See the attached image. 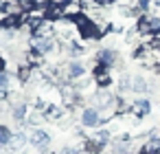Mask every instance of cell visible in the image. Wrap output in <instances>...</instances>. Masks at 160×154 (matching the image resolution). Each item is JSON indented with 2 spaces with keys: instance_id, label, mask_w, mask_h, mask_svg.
Wrapping results in <instances>:
<instances>
[{
  "instance_id": "cell-1",
  "label": "cell",
  "mask_w": 160,
  "mask_h": 154,
  "mask_svg": "<svg viewBox=\"0 0 160 154\" xmlns=\"http://www.w3.org/2000/svg\"><path fill=\"white\" fill-rule=\"evenodd\" d=\"M75 20V24H77V33H79V38L81 40H99V38H103L105 33H103V29H101V24H97L90 16H77V18H72Z\"/></svg>"
},
{
  "instance_id": "cell-2",
  "label": "cell",
  "mask_w": 160,
  "mask_h": 154,
  "mask_svg": "<svg viewBox=\"0 0 160 154\" xmlns=\"http://www.w3.org/2000/svg\"><path fill=\"white\" fill-rule=\"evenodd\" d=\"M136 33H138V38L158 35V33H160V16L140 13V18L136 20Z\"/></svg>"
},
{
  "instance_id": "cell-3",
  "label": "cell",
  "mask_w": 160,
  "mask_h": 154,
  "mask_svg": "<svg viewBox=\"0 0 160 154\" xmlns=\"http://www.w3.org/2000/svg\"><path fill=\"white\" fill-rule=\"evenodd\" d=\"M57 49V44H55V40L53 38H33V42H31V51H35L38 55H48V53H53Z\"/></svg>"
},
{
  "instance_id": "cell-4",
  "label": "cell",
  "mask_w": 160,
  "mask_h": 154,
  "mask_svg": "<svg viewBox=\"0 0 160 154\" xmlns=\"http://www.w3.org/2000/svg\"><path fill=\"white\" fill-rule=\"evenodd\" d=\"M66 18V7L62 3H57V0H51V3L46 5V20L51 22H59Z\"/></svg>"
},
{
  "instance_id": "cell-5",
  "label": "cell",
  "mask_w": 160,
  "mask_h": 154,
  "mask_svg": "<svg viewBox=\"0 0 160 154\" xmlns=\"http://www.w3.org/2000/svg\"><path fill=\"white\" fill-rule=\"evenodd\" d=\"M101 112L97 110V108H83L81 110V123L86 125V128H99L101 125Z\"/></svg>"
},
{
  "instance_id": "cell-6",
  "label": "cell",
  "mask_w": 160,
  "mask_h": 154,
  "mask_svg": "<svg viewBox=\"0 0 160 154\" xmlns=\"http://www.w3.org/2000/svg\"><path fill=\"white\" fill-rule=\"evenodd\" d=\"M97 64H103V66H114V64H118V55H116V51L114 49H99L97 51Z\"/></svg>"
},
{
  "instance_id": "cell-7",
  "label": "cell",
  "mask_w": 160,
  "mask_h": 154,
  "mask_svg": "<svg viewBox=\"0 0 160 154\" xmlns=\"http://www.w3.org/2000/svg\"><path fill=\"white\" fill-rule=\"evenodd\" d=\"M94 84L101 86V88H108L112 84V75H110V68L103 66V64H97L94 66Z\"/></svg>"
},
{
  "instance_id": "cell-8",
  "label": "cell",
  "mask_w": 160,
  "mask_h": 154,
  "mask_svg": "<svg viewBox=\"0 0 160 154\" xmlns=\"http://www.w3.org/2000/svg\"><path fill=\"white\" fill-rule=\"evenodd\" d=\"M29 143L33 145V147H38V150H44L48 143H51V136L44 132V130H31V134H29Z\"/></svg>"
},
{
  "instance_id": "cell-9",
  "label": "cell",
  "mask_w": 160,
  "mask_h": 154,
  "mask_svg": "<svg viewBox=\"0 0 160 154\" xmlns=\"http://www.w3.org/2000/svg\"><path fill=\"white\" fill-rule=\"evenodd\" d=\"M64 75H66L68 79L83 77V75H86V64H83V62H79V60H72V62H68V66H66Z\"/></svg>"
},
{
  "instance_id": "cell-10",
  "label": "cell",
  "mask_w": 160,
  "mask_h": 154,
  "mask_svg": "<svg viewBox=\"0 0 160 154\" xmlns=\"http://www.w3.org/2000/svg\"><path fill=\"white\" fill-rule=\"evenodd\" d=\"M129 112L134 114V117H147L149 112H151V104H149V99H136L134 104H132V108H129Z\"/></svg>"
},
{
  "instance_id": "cell-11",
  "label": "cell",
  "mask_w": 160,
  "mask_h": 154,
  "mask_svg": "<svg viewBox=\"0 0 160 154\" xmlns=\"http://www.w3.org/2000/svg\"><path fill=\"white\" fill-rule=\"evenodd\" d=\"M140 154H160V136L153 132L149 134V139L145 141V145L140 147Z\"/></svg>"
},
{
  "instance_id": "cell-12",
  "label": "cell",
  "mask_w": 160,
  "mask_h": 154,
  "mask_svg": "<svg viewBox=\"0 0 160 154\" xmlns=\"http://www.w3.org/2000/svg\"><path fill=\"white\" fill-rule=\"evenodd\" d=\"M27 114H29V108H27V104H24V101L13 104V108H11V117H13L16 121H24V119H27Z\"/></svg>"
},
{
  "instance_id": "cell-13",
  "label": "cell",
  "mask_w": 160,
  "mask_h": 154,
  "mask_svg": "<svg viewBox=\"0 0 160 154\" xmlns=\"http://www.w3.org/2000/svg\"><path fill=\"white\" fill-rule=\"evenodd\" d=\"M132 90L138 93V95H145L149 90V82L145 77H132Z\"/></svg>"
},
{
  "instance_id": "cell-14",
  "label": "cell",
  "mask_w": 160,
  "mask_h": 154,
  "mask_svg": "<svg viewBox=\"0 0 160 154\" xmlns=\"http://www.w3.org/2000/svg\"><path fill=\"white\" fill-rule=\"evenodd\" d=\"M33 66H27V64H22L20 68H18V79L22 82V84H27L29 79H33Z\"/></svg>"
},
{
  "instance_id": "cell-15",
  "label": "cell",
  "mask_w": 160,
  "mask_h": 154,
  "mask_svg": "<svg viewBox=\"0 0 160 154\" xmlns=\"http://www.w3.org/2000/svg\"><path fill=\"white\" fill-rule=\"evenodd\" d=\"M11 139H13L11 128H7V125H0V147H7V145L11 143Z\"/></svg>"
},
{
  "instance_id": "cell-16",
  "label": "cell",
  "mask_w": 160,
  "mask_h": 154,
  "mask_svg": "<svg viewBox=\"0 0 160 154\" xmlns=\"http://www.w3.org/2000/svg\"><path fill=\"white\" fill-rule=\"evenodd\" d=\"M35 5H38V0H18V7H20V11H22V13L33 11V9H35Z\"/></svg>"
},
{
  "instance_id": "cell-17",
  "label": "cell",
  "mask_w": 160,
  "mask_h": 154,
  "mask_svg": "<svg viewBox=\"0 0 160 154\" xmlns=\"http://www.w3.org/2000/svg\"><path fill=\"white\" fill-rule=\"evenodd\" d=\"M42 119H46V117H44V114H40V110H35V112H29L24 121H27L29 125H38V123H42Z\"/></svg>"
},
{
  "instance_id": "cell-18",
  "label": "cell",
  "mask_w": 160,
  "mask_h": 154,
  "mask_svg": "<svg viewBox=\"0 0 160 154\" xmlns=\"http://www.w3.org/2000/svg\"><path fill=\"white\" fill-rule=\"evenodd\" d=\"M9 84H11V75L9 73H2V75H0V93H7L9 90Z\"/></svg>"
},
{
  "instance_id": "cell-19",
  "label": "cell",
  "mask_w": 160,
  "mask_h": 154,
  "mask_svg": "<svg viewBox=\"0 0 160 154\" xmlns=\"http://www.w3.org/2000/svg\"><path fill=\"white\" fill-rule=\"evenodd\" d=\"M116 5V0H94V7H112Z\"/></svg>"
},
{
  "instance_id": "cell-20",
  "label": "cell",
  "mask_w": 160,
  "mask_h": 154,
  "mask_svg": "<svg viewBox=\"0 0 160 154\" xmlns=\"http://www.w3.org/2000/svg\"><path fill=\"white\" fill-rule=\"evenodd\" d=\"M2 73H7V60L0 55V75H2Z\"/></svg>"
}]
</instances>
